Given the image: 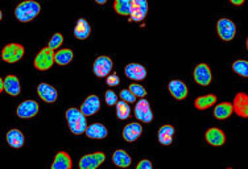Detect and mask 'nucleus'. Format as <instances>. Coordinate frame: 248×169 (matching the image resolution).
Segmentation results:
<instances>
[{
  "label": "nucleus",
  "mask_w": 248,
  "mask_h": 169,
  "mask_svg": "<svg viewBox=\"0 0 248 169\" xmlns=\"http://www.w3.org/2000/svg\"><path fill=\"white\" fill-rule=\"evenodd\" d=\"M65 116H66L69 130L72 131L74 135L86 134V130L89 126H87L86 116L82 114L81 110H78L76 107H72V108L67 110Z\"/></svg>",
  "instance_id": "obj_1"
},
{
  "label": "nucleus",
  "mask_w": 248,
  "mask_h": 169,
  "mask_svg": "<svg viewBox=\"0 0 248 169\" xmlns=\"http://www.w3.org/2000/svg\"><path fill=\"white\" fill-rule=\"evenodd\" d=\"M40 11H41V5L38 4L37 1L27 0V1L20 3L15 8V16L21 23H29L40 14Z\"/></svg>",
  "instance_id": "obj_2"
},
{
  "label": "nucleus",
  "mask_w": 248,
  "mask_h": 169,
  "mask_svg": "<svg viewBox=\"0 0 248 169\" xmlns=\"http://www.w3.org/2000/svg\"><path fill=\"white\" fill-rule=\"evenodd\" d=\"M54 54H56V52H53L52 49H49L48 46L41 49L37 53V56H36V58H34V68L37 69V70H41V72L49 70L56 63Z\"/></svg>",
  "instance_id": "obj_3"
},
{
  "label": "nucleus",
  "mask_w": 248,
  "mask_h": 169,
  "mask_svg": "<svg viewBox=\"0 0 248 169\" xmlns=\"http://www.w3.org/2000/svg\"><path fill=\"white\" fill-rule=\"evenodd\" d=\"M25 50L20 44H8L1 50V60L8 63H15L20 61L24 56Z\"/></svg>",
  "instance_id": "obj_4"
},
{
  "label": "nucleus",
  "mask_w": 248,
  "mask_h": 169,
  "mask_svg": "<svg viewBox=\"0 0 248 169\" xmlns=\"http://www.w3.org/2000/svg\"><path fill=\"white\" fill-rule=\"evenodd\" d=\"M112 60L107 56H100L94 61V65H93V70H94V74L96 77L103 78L108 77L110 76L111 70H112Z\"/></svg>",
  "instance_id": "obj_5"
},
{
  "label": "nucleus",
  "mask_w": 248,
  "mask_h": 169,
  "mask_svg": "<svg viewBox=\"0 0 248 169\" xmlns=\"http://www.w3.org/2000/svg\"><path fill=\"white\" fill-rule=\"evenodd\" d=\"M106 155L103 152H95L82 156L79 160V169H96L105 163Z\"/></svg>",
  "instance_id": "obj_6"
},
{
  "label": "nucleus",
  "mask_w": 248,
  "mask_h": 169,
  "mask_svg": "<svg viewBox=\"0 0 248 169\" xmlns=\"http://www.w3.org/2000/svg\"><path fill=\"white\" fill-rule=\"evenodd\" d=\"M135 116L143 123H151L153 119V112L151 110V105L147 99H140L135 106Z\"/></svg>",
  "instance_id": "obj_7"
},
{
  "label": "nucleus",
  "mask_w": 248,
  "mask_h": 169,
  "mask_svg": "<svg viewBox=\"0 0 248 169\" xmlns=\"http://www.w3.org/2000/svg\"><path fill=\"white\" fill-rule=\"evenodd\" d=\"M148 14V3L145 0H132V7H131V21L140 23L145 19Z\"/></svg>",
  "instance_id": "obj_8"
},
{
  "label": "nucleus",
  "mask_w": 248,
  "mask_h": 169,
  "mask_svg": "<svg viewBox=\"0 0 248 169\" xmlns=\"http://www.w3.org/2000/svg\"><path fill=\"white\" fill-rule=\"evenodd\" d=\"M38 112V103L33 99H28V101L21 102L16 110V114L21 119H29L37 115Z\"/></svg>",
  "instance_id": "obj_9"
},
{
  "label": "nucleus",
  "mask_w": 248,
  "mask_h": 169,
  "mask_svg": "<svg viewBox=\"0 0 248 169\" xmlns=\"http://www.w3.org/2000/svg\"><path fill=\"white\" fill-rule=\"evenodd\" d=\"M217 29H218V34L219 37L224 41H230L235 37L236 33V28L235 24L229 19H220L217 24Z\"/></svg>",
  "instance_id": "obj_10"
},
{
  "label": "nucleus",
  "mask_w": 248,
  "mask_h": 169,
  "mask_svg": "<svg viewBox=\"0 0 248 169\" xmlns=\"http://www.w3.org/2000/svg\"><path fill=\"white\" fill-rule=\"evenodd\" d=\"M194 79L196 82L201 86H209L213 79V76H211L210 68L206 65V63H200L197 65L196 69H194Z\"/></svg>",
  "instance_id": "obj_11"
},
{
  "label": "nucleus",
  "mask_w": 248,
  "mask_h": 169,
  "mask_svg": "<svg viewBox=\"0 0 248 169\" xmlns=\"http://www.w3.org/2000/svg\"><path fill=\"white\" fill-rule=\"evenodd\" d=\"M234 112L240 118H248V95L246 92H238L234 98Z\"/></svg>",
  "instance_id": "obj_12"
},
{
  "label": "nucleus",
  "mask_w": 248,
  "mask_h": 169,
  "mask_svg": "<svg viewBox=\"0 0 248 169\" xmlns=\"http://www.w3.org/2000/svg\"><path fill=\"white\" fill-rule=\"evenodd\" d=\"M124 73L129 79H134V81H143L144 78L147 77V69L140 63H128L124 69Z\"/></svg>",
  "instance_id": "obj_13"
},
{
  "label": "nucleus",
  "mask_w": 248,
  "mask_h": 169,
  "mask_svg": "<svg viewBox=\"0 0 248 169\" xmlns=\"http://www.w3.org/2000/svg\"><path fill=\"white\" fill-rule=\"evenodd\" d=\"M169 92L172 94V97L177 101H182L187 97V86L180 79H173L168 85Z\"/></svg>",
  "instance_id": "obj_14"
},
{
  "label": "nucleus",
  "mask_w": 248,
  "mask_h": 169,
  "mask_svg": "<svg viewBox=\"0 0 248 169\" xmlns=\"http://www.w3.org/2000/svg\"><path fill=\"white\" fill-rule=\"evenodd\" d=\"M100 108V99L96 95H90V97H87L85 99V102L82 103L81 110L82 114L85 116H91L96 114V112L99 111Z\"/></svg>",
  "instance_id": "obj_15"
},
{
  "label": "nucleus",
  "mask_w": 248,
  "mask_h": 169,
  "mask_svg": "<svg viewBox=\"0 0 248 169\" xmlns=\"http://www.w3.org/2000/svg\"><path fill=\"white\" fill-rule=\"evenodd\" d=\"M37 92L38 97L46 103H53V102L57 101V90L48 83H40L37 87Z\"/></svg>",
  "instance_id": "obj_16"
},
{
  "label": "nucleus",
  "mask_w": 248,
  "mask_h": 169,
  "mask_svg": "<svg viewBox=\"0 0 248 169\" xmlns=\"http://www.w3.org/2000/svg\"><path fill=\"white\" fill-rule=\"evenodd\" d=\"M143 132V127L140 123H129L127 126L124 127L123 130V138L124 140L128 141V143H132V141H136L141 135Z\"/></svg>",
  "instance_id": "obj_17"
},
{
  "label": "nucleus",
  "mask_w": 248,
  "mask_h": 169,
  "mask_svg": "<svg viewBox=\"0 0 248 169\" xmlns=\"http://www.w3.org/2000/svg\"><path fill=\"white\" fill-rule=\"evenodd\" d=\"M206 141L209 144L214 145V147H220V145L224 144L226 141V136H224V132L219 128H209L206 131Z\"/></svg>",
  "instance_id": "obj_18"
},
{
  "label": "nucleus",
  "mask_w": 248,
  "mask_h": 169,
  "mask_svg": "<svg viewBox=\"0 0 248 169\" xmlns=\"http://www.w3.org/2000/svg\"><path fill=\"white\" fill-rule=\"evenodd\" d=\"M72 157L69 156V154L61 151L54 157V161H53L50 169H72Z\"/></svg>",
  "instance_id": "obj_19"
},
{
  "label": "nucleus",
  "mask_w": 248,
  "mask_h": 169,
  "mask_svg": "<svg viewBox=\"0 0 248 169\" xmlns=\"http://www.w3.org/2000/svg\"><path fill=\"white\" fill-rule=\"evenodd\" d=\"M4 90L7 94H10L12 97L19 95L20 92H21L19 78L16 76H7L4 79Z\"/></svg>",
  "instance_id": "obj_20"
},
{
  "label": "nucleus",
  "mask_w": 248,
  "mask_h": 169,
  "mask_svg": "<svg viewBox=\"0 0 248 169\" xmlns=\"http://www.w3.org/2000/svg\"><path fill=\"white\" fill-rule=\"evenodd\" d=\"M232 112H234V106H232V103H229V102L219 103L214 108V116L219 121H224V119L230 118Z\"/></svg>",
  "instance_id": "obj_21"
},
{
  "label": "nucleus",
  "mask_w": 248,
  "mask_h": 169,
  "mask_svg": "<svg viewBox=\"0 0 248 169\" xmlns=\"http://www.w3.org/2000/svg\"><path fill=\"white\" fill-rule=\"evenodd\" d=\"M107 134H108L107 128L100 123H93L86 130L87 138H90V139H105Z\"/></svg>",
  "instance_id": "obj_22"
},
{
  "label": "nucleus",
  "mask_w": 248,
  "mask_h": 169,
  "mask_svg": "<svg viewBox=\"0 0 248 169\" xmlns=\"http://www.w3.org/2000/svg\"><path fill=\"white\" fill-rule=\"evenodd\" d=\"M173 136H174V127L170 124H165L158 130L157 138L160 144L170 145L173 141Z\"/></svg>",
  "instance_id": "obj_23"
},
{
  "label": "nucleus",
  "mask_w": 248,
  "mask_h": 169,
  "mask_svg": "<svg viewBox=\"0 0 248 169\" xmlns=\"http://www.w3.org/2000/svg\"><path fill=\"white\" fill-rule=\"evenodd\" d=\"M7 141L12 148L17 150V148H21L24 144V135L20 130L14 128V130H10L7 132Z\"/></svg>",
  "instance_id": "obj_24"
},
{
  "label": "nucleus",
  "mask_w": 248,
  "mask_h": 169,
  "mask_svg": "<svg viewBox=\"0 0 248 169\" xmlns=\"http://www.w3.org/2000/svg\"><path fill=\"white\" fill-rule=\"evenodd\" d=\"M91 33V27L85 19H78L74 28V36L78 40H86Z\"/></svg>",
  "instance_id": "obj_25"
},
{
  "label": "nucleus",
  "mask_w": 248,
  "mask_h": 169,
  "mask_svg": "<svg viewBox=\"0 0 248 169\" xmlns=\"http://www.w3.org/2000/svg\"><path fill=\"white\" fill-rule=\"evenodd\" d=\"M112 161L116 167L119 168H128L131 165V156L123 150L115 151L114 155H112Z\"/></svg>",
  "instance_id": "obj_26"
},
{
  "label": "nucleus",
  "mask_w": 248,
  "mask_h": 169,
  "mask_svg": "<svg viewBox=\"0 0 248 169\" xmlns=\"http://www.w3.org/2000/svg\"><path fill=\"white\" fill-rule=\"evenodd\" d=\"M74 53H73L72 49H60L54 54V61L61 66H65L67 63H70L73 61Z\"/></svg>",
  "instance_id": "obj_27"
},
{
  "label": "nucleus",
  "mask_w": 248,
  "mask_h": 169,
  "mask_svg": "<svg viewBox=\"0 0 248 169\" xmlns=\"http://www.w3.org/2000/svg\"><path fill=\"white\" fill-rule=\"evenodd\" d=\"M217 103V97L213 95V94H209V95H202V97H198L194 102V106L198 110H206L209 107L214 106Z\"/></svg>",
  "instance_id": "obj_28"
},
{
  "label": "nucleus",
  "mask_w": 248,
  "mask_h": 169,
  "mask_svg": "<svg viewBox=\"0 0 248 169\" xmlns=\"http://www.w3.org/2000/svg\"><path fill=\"white\" fill-rule=\"evenodd\" d=\"M131 7H132V0H116L114 4L116 14L122 15V16H129Z\"/></svg>",
  "instance_id": "obj_29"
},
{
  "label": "nucleus",
  "mask_w": 248,
  "mask_h": 169,
  "mask_svg": "<svg viewBox=\"0 0 248 169\" xmlns=\"http://www.w3.org/2000/svg\"><path fill=\"white\" fill-rule=\"evenodd\" d=\"M129 114H131V108H129L128 103L124 101H119L116 103V115L120 121H125L128 119Z\"/></svg>",
  "instance_id": "obj_30"
},
{
  "label": "nucleus",
  "mask_w": 248,
  "mask_h": 169,
  "mask_svg": "<svg viewBox=\"0 0 248 169\" xmlns=\"http://www.w3.org/2000/svg\"><path fill=\"white\" fill-rule=\"evenodd\" d=\"M232 70L242 77H248V61L238 60L232 63Z\"/></svg>",
  "instance_id": "obj_31"
},
{
  "label": "nucleus",
  "mask_w": 248,
  "mask_h": 169,
  "mask_svg": "<svg viewBox=\"0 0 248 169\" xmlns=\"http://www.w3.org/2000/svg\"><path fill=\"white\" fill-rule=\"evenodd\" d=\"M62 44H63V36H62L61 33H56L53 34L52 39L49 41L48 48L52 49L53 52H54V50H60V46H61Z\"/></svg>",
  "instance_id": "obj_32"
},
{
  "label": "nucleus",
  "mask_w": 248,
  "mask_h": 169,
  "mask_svg": "<svg viewBox=\"0 0 248 169\" xmlns=\"http://www.w3.org/2000/svg\"><path fill=\"white\" fill-rule=\"evenodd\" d=\"M128 89L132 92V94H134L136 98L139 97L143 99V98H145V95H147V90H145L141 85H139V83H132V85H129Z\"/></svg>",
  "instance_id": "obj_33"
},
{
  "label": "nucleus",
  "mask_w": 248,
  "mask_h": 169,
  "mask_svg": "<svg viewBox=\"0 0 248 169\" xmlns=\"http://www.w3.org/2000/svg\"><path fill=\"white\" fill-rule=\"evenodd\" d=\"M119 95L120 99L124 102H127V103H134V102L136 101V97L132 94V92H131L129 89H124V90H122Z\"/></svg>",
  "instance_id": "obj_34"
},
{
  "label": "nucleus",
  "mask_w": 248,
  "mask_h": 169,
  "mask_svg": "<svg viewBox=\"0 0 248 169\" xmlns=\"http://www.w3.org/2000/svg\"><path fill=\"white\" fill-rule=\"evenodd\" d=\"M105 99H106V103L108 105V106H114V105H116L118 103V95L115 94L112 90H107L105 94Z\"/></svg>",
  "instance_id": "obj_35"
},
{
  "label": "nucleus",
  "mask_w": 248,
  "mask_h": 169,
  "mask_svg": "<svg viewBox=\"0 0 248 169\" xmlns=\"http://www.w3.org/2000/svg\"><path fill=\"white\" fill-rule=\"evenodd\" d=\"M119 82H120V79L116 74H111V76L107 77V85H108V86H118Z\"/></svg>",
  "instance_id": "obj_36"
},
{
  "label": "nucleus",
  "mask_w": 248,
  "mask_h": 169,
  "mask_svg": "<svg viewBox=\"0 0 248 169\" xmlns=\"http://www.w3.org/2000/svg\"><path fill=\"white\" fill-rule=\"evenodd\" d=\"M136 169H153L152 163L149 160H141V161H139Z\"/></svg>",
  "instance_id": "obj_37"
},
{
  "label": "nucleus",
  "mask_w": 248,
  "mask_h": 169,
  "mask_svg": "<svg viewBox=\"0 0 248 169\" xmlns=\"http://www.w3.org/2000/svg\"><path fill=\"white\" fill-rule=\"evenodd\" d=\"M231 3H232V4H235V5H242L244 1H243V0H231Z\"/></svg>",
  "instance_id": "obj_38"
},
{
  "label": "nucleus",
  "mask_w": 248,
  "mask_h": 169,
  "mask_svg": "<svg viewBox=\"0 0 248 169\" xmlns=\"http://www.w3.org/2000/svg\"><path fill=\"white\" fill-rule=\"evenodd\" d=\"M0 92H4V79L0 78Z\"/></svg>",
  "instance_id": "obj_39"
},
{
  "label": "nucleus",
  "mask_w": 248,
  "mask_h": 169,
  "mask_svg": "<svg viewBox=\"0 0 248 169\" xmlns=\"http://www.w3.org/2000/svg\"><path fill=\"white\" fill-rule=\"evenodd\" d=\"M96 3H99V4H105L106 0H96Z\"/></svg>",
  "instance_id": "obj_40"
},
{
  "label": "nucleus",
  "mask_w": 248,
  "mask_h": 169,
  "mask_svg": "<svg viewBox=\"0 0 248 169\" xmlns=\"http://www.w3.org/2000/svg\"><path fill=\"white\" fill-rule=\"evenodd\" d=\"M247 49H248V39H247Z\"/></svg>",
  "instance_id": "obj_41"
},
{
  "label": "nucleus",
  "mask_w": 248,
  "mask_h": 169,
  "mask_svg": "<svg viewBox=\"0 0 248 169\" xmlns=\"http://www.w3.org/2000/svg\"><path fill=\"white\" fill-rule=\"evenodd\" d=\"M227 169H232V168H227Z\"/></svg>",
  "instance_id": "obj_42"
}]
</instances>
